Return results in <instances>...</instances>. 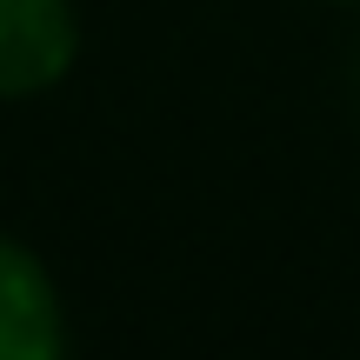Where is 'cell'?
I'll return each instance as SVG.
<instances>
[{
    "mask_svg": "<svg viewBox=\"0 0 360 360\" xmlns=\"http://www.w3.org/2000/svg\"><path fill=\"white\" fill-rule=\"evenodd\" d=\"M354 74H360V60H354Z\"/></svg>",
    "mask_w": 360,
    "mask_h": 360,
    "instance_id": "cell-3",
    "label": "cell"
},
{
    "mask_svg": "<svg viewBox=\"0 0 360 360\" xmlns=\"http://www.w3.org/2000/svg\"><path fill=\"white\" fill-rule=\"evenodd\" d=\"M67 340L60 294L20 240H0V360H53Z\"/></svg>",
    "mask_w": 360,
    "mask_h": 360,
    "instance_id": "cell-2",
    "label": "cell"
},
{
    "mask_svg": "<svg viewBox=\"0 0 360 360\" xmlns=\"http://www.w3.org/2000/svg\"><path fill=\"white\" fill-rule=\"evenodd\" d=\"M74 7L67 0H0V101L40 94L74 67Z\"/></svg>",
    "mask_w": 360,
    "mask_h": 360,
    "instance_id": "cell-1",
    "label": "cell"
}]
</instances>
